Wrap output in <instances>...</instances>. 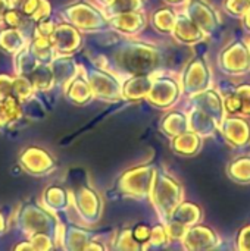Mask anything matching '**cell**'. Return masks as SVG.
Wrapping results in <instances>:
<instances>
[{"label":"cell","instance_id":"6da1fadb","mask_svg":"<svg viewBox=\"0 0 250 251\" xmlns=\"http://www.w3.org/2000/svg\"><path fill=\"white\" fill-rule=\"evenodd\" d=\"M152 201L162 218L167 222L172 213V210L183 201L184 190L178 179H175L168 172H158L155 175L152 190H150Z\"/></svg>","mask_w":250,"mask_h":251},{"label":"cell","instance_id":"7a4b0ae2","mask_svg":"<svg viewBox=\"0 0 250 251\" xmlns=\"http://www.w3.org/2000/svg\"><path fill=\"white\" fill-rule=\"evenodd\" d=\"M220 69L230 76H243L250 72V47L245 40L228 43L218 54Z\"/></svg>","mask_w":250,"mask_h":251},{"label":"cell","instance_id":"3957f363","mask_svg":"<svg viewBox=\"0 0 250 251\" xmlns=\"http://www.w3.org/2000/svg\"><path fill=\"white\" fill-rule=\"evenodd\" d=\"M122 66L133 75H146L155 71L161 62L159 51L147 44H131L121 57Z\"/></svg>","mask_w":250,"mask_h":251},{"label":"cell","instance_id":"277c9868","mask_svg":"<svg viewBox=\"0 0 250 251\" xmlns=\"http://www.w3.org/2000/svg\"><path fill=\"white\" fill-rule=\"evenodd\" d=\"M181 88L186 96H193L212 85V71L203 56L192 57L181 74Z\"/></svg>","mask_w":250,"mask_h":251},{"label":"cell","instance_id":"5b68a950","mask_svg":"<svg viewBox=\"0 0 250 251\" xmlns=\"http://www.w3.org/2000/svg\"><path fill=\"white\" fill-rule=\"evenodd\" d=\"M181 93V84L174 76H153L146 99L158 109H169L180 100Z\"/></svg>","mask_w":250,"mask_h":251},{"label":"cell","instance_id":"8992f818","mask_svg":"<svg viewBox=\"0 0 250 251\" xmlns=\"http://www.w3.org/2000/svg\"><path fill=\"white\" fill-rule=\"evenodd\" d=\"M218 131L234 149H246L250 146V122L246 116L225 115L218 125Z\"/></svg>","mask_w":250,"mask_h":251},{"label":"cell","instance_id":"52a82bcc","mask_svg":"<svg viewBox=\"0 0 250 251\" xmlns=\"http://www.w3.org/2000/svg\"><path fill=\"white\" fill-rule=\"evenodd\" d=\"M184 13L196 22L206 35H212L220 29V15L208 0H189L186 3Z\"/></svg>","mask_w":250,"mask_h":251},{"label":"cell","instance_id":"ba28073f","mask_svg":"<svg viewBox=\"0 0 250 251\" xmlns=\"http://www.w3.org/2000/svg\"><path fill=\"white\" fill-rule=\"evenodd\" d=\"M156 175V169L150 166L134 168L127 172L121 179V188L125 194L131 197H146L150 194L152 184Z\"/></svg>","mask_w":250,"mask_h":251},{"label":"cell","instance_id":"9c48e42d","mask_svg":"<svg viewBox=\"0 0 250 251\" xmlns=\"http://www.w3.org/2000/svg\"><path fill=\"white\" fill-rule=\"evenodd\" d=\"M183 249L190 251L214 250L220 246V235L208 225H193L187 229L186 235L181 240Z\"/></svg>","mask_w":250,"mask_h":251},{"label":"cell","instance_id":"30bf717a","mask_svg":"<svg viewBox=\"0 0 250 251\" xmlns=\"http://www.w3.org/2000/svg\"><path fill=\"white\" fill-rule=\"evenodd\" d=\"M190 106L192 107H197L203 112H206L208 115H211L218 124L224 119L225 109H224V99L222 96L214 90V88H206L200 93H196L193 96H190Z\"/></svg>","mask_w":250,"mask_h":251},{"label":"cell","instance_id":"8fae6325","mask_svg":"<svg viewBox=\"0 0 250 251\" xmlns=\"http://www.w3.org/2000/svg\"><path fill=\"white\" fill-rule=\"evenodd\" d=\"M174 38L186 46H194L206 40V34L199 28L196 22H193L186 13H177V21L174 25V29L171 32Z\"/></svg>","mask_w":250,"mask_h":251},{"label":"cell","instance_id":"7c38bea8","mask_svg":"<svg viewBox=\"0 0 250 251\" xmlns=\"http://www.w3.org/2000/svg\"><path fill=\"white\" fill-rule=\"evenodd\" d=\"M203 138L193 131H186L174 138H171V150L181 157H194L202 150Z\"/></svg>","mask_w":250,"mask_h":251},{"label":"cell","instance_id":"4fadbf2b","mask_svg":"<svg viewBox=\"0 0 250 251\" xmlns=\"http://www.w3.org/2000/svg\"><path fill=\"white\" fill-rule=\"evenodd\" d=\"M187 119H189V129L196 132L202 138L212 137L218 131L220 124L211 115H208L206 112H203L197 107H192L189 110Z\"/></svg>","mask_w":250,"mask_h":251},{"label":"cell","instance_id":"5bb4252c","mask_svg":"<svg viewBox=\"0 0 250 251\" xmlns=\"http://www.w3.org/2000/svg\"><path fill=\"white\" fill-rule=\"evenodd\" d=\"M203 218V210L199 204L192 203V201H181L171 213L169 219L180 222L186 226H193L196 224H199ZM168 219V221H169Z\"/></svg>","mask_w":250,"mask_h":251},{"label":"cell","instance_id":"9a60e30c","mask_svg":"<svg viewBox=\"0 0 250 251\" xmlns=\"http://www.w3.org/2000/svg\"><path fill=\"white\" fill-rule=\"evenodd\" d=\"M159 129L169 138H174L186 131H189V119L187 113L171 110L168 112L159 124Z\"/></svg>","mask_w":250,"mask_h":251},{"label":"cell","instance_id":"2e32d148","mask_svg":"<svg viewBox=\"0 0 250 251\" xmlns=\"http://www.w3.org/2000/svg\"><path fill=\"white\" fill-rule=\"evenodd\" d=\"M153 75L146 74V75H134L127 84L122 87V96L131 100H139L144 99L152 87Z\"/></svg>","mask_w":250,"mask_h":251},{"label":"cell","instance_id":"e0dca14e","mask_svg":"<svg viewBox=\"0 0 250 251\" xmlns=\"http://www.w3.org/2000/svg\"><path fill=\"white\" fill-rule=\"evenodd\" d=\"M227 175L237 184H250V154L234 157L227 166Z\"/></svg>","mask_w":250,"mask_h":251},{"label":"cell","instance_id":"ac0fdd59","mask_svg":"<svg viewBox=\"0 0 250 251\" xmlns=\"http://www.w3.org/2000/svg\"><path fill=\"white\" fill-rule=\"evenodd\" d=\"M115 26L127 34H136L140 32L144 25H146V18L143 13L136 12H127V13H119L115 18Z\"/></svg>","mask_w":250,"mask_h":251},{"label":"cell","instance_id":"d6986e66","mask_svg":"<svg viewBox=\"0 0 250 251\" xmlns=\"http://www.w3.org/2000/svg\"><path fill=\"white\" fill-rule=\"evenodd\" d=\"M177 21V12L171 7H161L153 12L152 24L162 34H171Z\"/></svg>","mask_w":250,"mask_h":251},{"label":"cell","instance_id":"ffe728a7","mask_svg":"<svg viewBox=\"0 0 250 251\" xmlns=\"http://www.w3.org/2000/svg\"><path fill=\"white\" fill-rule=\"evenodd\" d=\"M222 7L230 16L242 19L250 7V0H224Z\"/></svg>","mask_w":250,"mask_h":251},{"label":"cell","instance_id":"44dd1931","mask_svg":"<svg viewBox=\"0 0 250 251\" xmlns=\"http://www.w3.org/2000/svg\"><path fill=\"white\" fill-rule=\"evenodd\" d=\"M144 0H113L111 7L112 10L119 15V13H127V12H136L141 9Z\"/></svg>","mask_w":250,"mask_h":251},{"label":"cell","instance_id":"7402d4cb","mask_svg":"<svg viewBox=\"0 0 250 251\" xmlns=\"http://www.w3.org/2000/svg\"><path fill=\"white\" fill-rule=\"evenodd\" d=\"M169 241H171V240H169V237H168V232H167V228H165V226L158 225V226H155V228L150 231L149 244H150L152 247L161 249V247H165Z\"/></svg>","mask_w":250,"mask_h":251},{"label":"cell","instance_id":"603a6c76","mask_svg":"<svg viewBox=\"0 0 250 251\" xmlns=\"http://www.w3.org/2000/svg\"><path fill=\"white\" fill-rule=\"evenodd\" d=\"M236 94L242 103V116H250V84H240L236 90Z\"/></svg>","mask_w":250,"mask_h":251},{"label":"cell","instance_id":"cb8c5ba5","mask_svg":"<svg viewBox=\"0 0 250 251\" xmlns=\"http://www.w3.org/2000/svg\"><path fill=\"white\" fill-rule=\"evenodd\" d=\"M224 99V109H225V113L227 115H240L242 112V103H240V99L239 96L236 94V91H230Z\"/></svg>","mask_w":250,"mask_h":251},{"label":"cell","instance_id":"d4e9b609","mask_svg":"<svg viewBox=\"0 0 250 251\" xmlns=\"http://www.w3.org/2000/svg\"><path fill=\"white\" fill-rule=\"evenodd\" d=\"M167 225H165V228H167V232H168V237H169V240H183V237L186 235V232H187V229H189V226H186V225H183V224H180V222H175V221H167L165 222Z\"/></svg>","mask_w":250,"mask_h":251},{"label":"cell","instance_id":"484cf974","mask_svg":"<svg viewBox=\"0 0 250 251\" xmlns=\"http://www.w3.org/2000/svg\"><path fill=\"white\" fill-rule=\"evenodd\" d=\"M236 246L239 250L250 251V225H246L237 232L236 237Z\"/></svg>","mask_w":250,"mask_h":251},{"label":"cell","instance_id":"4316f807","mask_svg":"<svg viewBox=\"0 0 250 251\" xmlns=\"http://www.w3.org/2000/svg\"><path fill=\"white\" fill-rule=\"evenodd\" d=\"M150 228L146 226V225H137L134 228V231L131 232L133 238L137 241V243H149V238H150Z\"/></svg>","mask_w":250,"mask_h":251},{"label":"cell","instance_id":"83f0119b","mask_svg":"<svg viewBox=\"0 0 250 251\" xmlns=\"http://www.w3.org/2000/svg\"><path fill=\"white\" fill-rule=\"evenodd\" d=\"M242 22H243V26H245V29L250 32V7L248 9V12L243 15V18H242Z\"/></svg>","mask_w":250,"mask_h":251},{"label":"cell","instance_id":"f1b7e54d","mask_svg":"<svg viewBox=\"0 0 250 251\" xmlns=\"http://www.w3.org/2000/svg\"><path fill=\"white\" fill-rule=\"evenodd\" d=\"M168 4H174V6H180V4H186L189 0H165Z\"/></svg>","mask_w":250,"mask_h":251},{"label":"cell","instance_id":"f546056e","mask_svg":"<svg viewBox=\"0 0 250 251\" xmlns=\"http://www.w3.org/2000/svg\"><path fill=\"white\" fill-rule=\"evenodd\" d=\"M105 1H109V0H105Z\"/></svg>","mask_w":250,"mask_h":251},{"label":"cell","instance_id":"4dcf8cb0","mask_svg":"<svg viewBox=\"0 0 250 251\" xmlns=\"http://www.w3.org/2000/svg\"><path fill=\"white\" fill-rule=\"evenodd\" d=\"M249 47H250V41H249Z\"/></svg>","mask_w":250,"mask_h":251}]
</instances>
